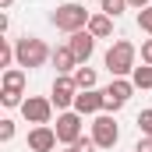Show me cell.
<instances>
[{
    "instance_id": "obj_19",
    "label": "cell",
    "mask_w": 152,
    "mask_h": 152,
    "mask_svg": "<svg viewBox=\"0 0 152 152\" xmlns=\"http://www.w3.org/2000/svg\"><path fill=\"white\" fill-rule=\"evenodd\" d=\"M138 127H142L145 138H152V110H142V113H138Z\"/></svg>"
},
{
    "instance_id": "obj_17",
    "label": "cell",
    "mask_w": 152,
    "mask_h": 152,
    "mask_svg": "<svg viewBox=\"0 0 152 152\" xmlns=\"http://www.w3.org/2000/svg\"><path fill=\"white\" fill-rule=\"evenodd\" d=\"M131 81H134V88H152V64H145V67H134Z\"/></svg>"
},
{
    "instance_id": "obj_7",
    "label": "cell",
    "mask_w": 152,
    "mask_h": 152,
    "mask_svg": "<svg viewBox=\"0 0 152 152\" xmlns=\"http://www.w3.org/2000/svg\"><path fill=\"white\" fill-rule=\"evenodd\" d=\"M21 117L28 120V124H50V117H53V99H46V96H28L25 103H21Z\"/></svg>"
},
{
    "instance_id": "obj_10",
    "label": "cell",
    "mask_w": 152,
    "mask_h": 152,
    "mask_svg": "<svg viewBox=\"0 0 152 152\" xmlns=\"http://www.w3.org/2000/svg\"><path fill=\"white\" fill-rule=\"evenodd\" d=\"M57 142H60V138H57V131H53L50 124H39V127L28 131V149L32 152H53Z\"/></svg>"
},
{
    "instance_id": "obj_8",
    "label": "cell",
    "mask_w": 152,
    "mask_h": 152,
    "mask_svg": "<svg viewBox=\"0 0 152 152\" xmlns=\"http://www.w3.org/2000/svg\"><path fill=\"white\" fill-rule=\"evenodd\" d=\"M131 96H134V81H131V78H113L110 88H106V106H103V113H117Z\"/></svg>"
},
{
    "instance_id": "obj_26",
    "label": "cell",
    "mask_w": 152,
    "mask_h": 152,
    "mask_svg": "<svg viewBox=\"0 0 152 152\" xmlns=\"http://www.w3.org/2000/svg\"><path fill=\"white\" fill-rule=\"evenodd\" d=\"M64 152H81V149H78V145H64Z\"/></svg>"
},
{
    "instance_id": "obj_27",
    "label": "cell",
    "mask_w": 152,
    "mask_h": 152,
    "mask_svg": "<svg viewBox=\"0 0 152 152\" xmlns=\"http://www.w3.org/2000/svg\"><path fill=\"white\" fill-rule=\"evenodd\" d=\"M0 4H4V11H7V7H11V4H14V0H0Z\"/></svg>"
},
{
    "instance_id": "obj_13",
    "label": "cell",
    "mask_w": 152,
    "mask_h": 152,
    "mask_svg": "<svg viewBox=\"0 0 152 152\" xmlns=\"http://www.w3.org/2000/svg\"><path fill=\"white\" fill-rule=\"evenodd\" d=\"M88 32H92L96 39H110L113 36V18L103 14V11H96V14L88 18Z\"/></svg>"
},
{
    "instance_id": "obj_6",
    "label": "cell",
    "mask_w": 152,
    "mask_h": 152,
    "mask_svg": "<svg viewBox=\"0 0 152 152\" xmlns=\"http://www.w3.org/2000/svg\"><path fill=\"white\" fill-rule=\"evenodd\" d=\"M50 99H53V106H57L60 113H64V110H75V99H78V85H75V78H71V75H57Z\"/></svg>"
},
{
    "instance_id": "obj_22",
    "label": "cell",
    "mask_w": 152,
    "mask_h": 152,
    "mask_svg": "<svg viewBox=\"0 0 152 152\" xmlns=\"http://www.w3.org/2000/svg\"><path fill=\"white\" fill-rule=\"evenodd\" d=\"M75 145H78V149H81V152H96V149H99V145H96V142H92V134H88V138H85V134H81V138H78Z\"/></svg>"
},
{
    "instance_id": "obj_20",
    "label": "cell",
    "mask_w": 152,
    "mask_h": 152,
    "mask_svg": "<svg viewBox=\"0 0 152 152\" xmlns=\"http://www.w3.org/2000/svg\"><path fill=\"white\" fill-rule=\"evenodd\" d=\"M138 28L152 36V7H145V11H138Z\"/></svg>"
},
{
    "instance_id": "obj_14",
    "label": "cell",
    "mask_w": 152,
    "mask_h": 152,
    "mask_svg": "<svg viewBox=\"0 0 152 152\" xmlns=\"http://www.w3.org/2000/svg\"><path fill=\"white\" fill-rule=\"evenodd\" d=\"M0 92L25 96V67H7V71H4V88H0Z\"/></svg>"
},
{
    "instance_id": "obj_2",
    "label": "cell",
    "mask_w": 152,
    "mask_h": 152,
    "mask_svg": "<svg viewBox=\"0 0 152 152\" xmlns=\"http://www.w3.org/2000/svg\"><path fill=\"white\" fill-rule=\"evenodd\" d=\"M14 53H18V67H25V71H36V67H42V64L53 57V50H50L39 36H21L14 42Z\"/></svg>"
},
{
    "instance_id": "obj_25",
    "label": "cell",
    "mask_w": 152,
    "mask_h": 152,
    "mask_svg": "<svg viewBox=\"0 0 152 152\" xmlns=\"http://www.w3.org/2000/svg\"><path fill=\"white\" fill-rule=\"evenodd\" d=\"M127 7H134V11H145V7H152V0H127Z\"/></svg>"
},
{
    "instance_id": "obj_9",
    "label": "cell",
    "mask_w": 152,
    "mask_h": 152,
    "mask_svg": "<svg viewBox=\"0 0 152 152\" xmlns=\"http://www.w3.org/2000/svg\"><path fill=\"white\" fill-rule=\"evenodd\" d=\"M103 106H106V92H99V88H85L75 99V113H81V117L103 113Z\"/></svg>"
},
{
    "instance_id": "obj_11",
    "label": "cell",
    "mask_w": 152,
    "mask_h": 152,
    "mask_svg": "<svg viewBox=\"0 0 152 152\" xmlns=\"http://www.w3.org/2000/svg\"><path fill=\"white\" fill-rule=\"evenodd\" d=\"M67 46H71V53L78 57V64H88V57H92V50H96V36L88 32V28H81L75 36L67 39Z\"/></svg>"
},
{
    "instance_id": "obj_16",
    "label": "cell",
    "mask_w": 152,
    "mask_h": 152,
    "mask_svg": "<svg viewBox=\"0 0 152 152\" xmlns=\"http://www.w3.org/2000/svg\"><path fill=\"white\" fill-rule=\"evenodd\" d=\"M18 64V53H14V42L11 39H0V67L7 71V67H14Z\"/></svg>"
},
{
    "instance_id": "obj_18",
    "label": "cell",
    "mask_w": 152,
    "mask_h": 152,
    "mask_svg": "<svg viewBox=\"0 0 152 152\" xmlns=\"http://www.w3.org/2000/svg\"><path fill=\"white\" fill-rule=\"evenodd\" d=\"M99 4H103V14H110V18H120L127 11V0H99Z\"/></svg>"
},
{
    "instance_id": "obj_3",
    "label": "cell",
    "mask_w": 152,
    "mask_h": 152,
    "mask_svg": "<svg viewBox=\"0 0 152 152\" xmlns=\"http://www.w3.org/2000/svg\"><path fill=\"white\" fill-rule=\"evenodd\" d=\"M134 57H138L134 42H127V39H117L113 46L106 50L103 64H106V71H110L113 78H127V75H134Z\"/></svg>"
},
{
    "instance_id": "obj_1",
    "label": "cell",
    "mask_w": 152,
    "mask_h": 152,
    "mask_svg": "<svg viewBox=\"0 0 152 152\" xmlns=\"http://www.w3.org/2000/svg\"><path fill=\"white\" fill-rule=\"evenodd\" d=\"M88 11H85V4H75V0H67V4H60L53 14H50V25L53 28H60V32H67V36H75L81 28H88Z\"/></svg>"
},
{
    "instance_id": "obj_5",
    "label": "cell",
    "mask_w": 152,
    "mask_h": 152,
    "mask_svg": "<svg viewBox=\"0 0 152 152\" xmlns=\"http://www.w3.org/2000/svg\"><path fill=\"white\" fill-rule=\"evenodd\" d=\"M92 142L99 149H113L120 142V127H117V120L110 113H96V120H92Z\"/></svg>"
},
{
    "instance_id": "obj_12",
    "label": "cell",
    "mask_w": 152,
    "mask_h": 152,
    "mask_svg": "<svg viewBox=\"0 0 152 152\" xmlns=\"http://www.w3.org/2000/svg\"><path fill=\"white\" fill-rule=\"evenodd\" d=\"M50 60H53V67H57V75H75L78 67H81V64H78V57L71 53V46H57Z\"/></svg>"
},
{
    "instance_id": "obj_4",
    "label": "cell",
    "mask_w": 152,
    "mask_h": 152,
    "mask_svg": "<svg viewBox=\"0 0 152 152\" xmlns=\"http://www.w3.org/2000/svg\"><path fill=\"white\" fill-rule=\"evenodd\" d=\"M57 138H60V145H75L78 138L85 134V117L75 113V110H64V113H57Z\"/></svg>"
},
{
    "instance_id": "obj_24",
    "label": "cell",
    "mask_w": 152,
    "mask_h": 152,
    "mask_svg": "<svg viewBox=\"0 0 152 152\" xmlns=\"http://www.w3.org/2000/svg\"><path fill=\"white\" fill-rule=\"evenodd\" d=\"M134 152H152V138L142 134V138H138V145H134Z\"/></svg>"
},
{
    "instance_id": "obj_15",
    "label": "cell",
    "mask_w": 152,
    "mask_h": 152,
    "mask_svg": "<svg viewBox=\"0 0 152 152\" xmlns=\"http://www.w3.org/2000/svg\"><path fill=\"white\" fill-rule=\"evenodd\" d=\"M71 78H75L78 92H85V88H96V71H92L88 64H81V67H78V71H75Z\"/></svg>"
},
{
    "instance_id": "obj_21",
    "label": "cell",
    "mask_w": 152,
    "mask_h": 152,
    "mask_svg": "<svg viewBox=\"0 0 152 152\" xmlns=\"http://www.w3.org/2000/svg\"><path fill=\"white\" fill-rule=\"evenodd\" d=\"M14 138V120H0V142H11Z\"/></svg>"
},
{
    "instance_id": "obj_23",
    "label": "cell",
    "mask_w": 152,
    "mask_h": 152,
    "mask_svg": "<svg viewBox=\"0 0 152 152\" xmlns=\"http://www.w3.org/2000/svg\"><path fill=\"white\" fill-rule=\"evenodd\" d=\"M142 64H152V39L142 42Z\"/></svg>"
}]
</instances>
